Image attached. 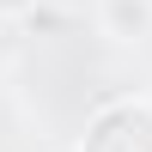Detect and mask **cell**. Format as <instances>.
<instances>
[{"instance_id": "obj_2", "label": "cell", "mask_w": 152, "mask_h": 152, "mask_svg": "<svg viewBox=\"0 0 152 152\" xmlns=\"http://www.w3.org/2000/svg\"><path fill=\"white\" fill-rule=\"evenodd\" d=\"M31 6H37V0H0V18H24Z\"/></svg>"}, {"instance_id": "obj_1", "label": "cell", "mask_w": 152, "mask_h": 152, "mask_svg": "<svg viewBox=\"0 0 152 152\" xmlns=\"http://www.w3.org/2000/svg\"><path fill=\"white\" fill-rule=\"evenodd\" d=\"M97 24L116 43H140L152 37V0H97Z\"/></svg>"}]
</instances>
